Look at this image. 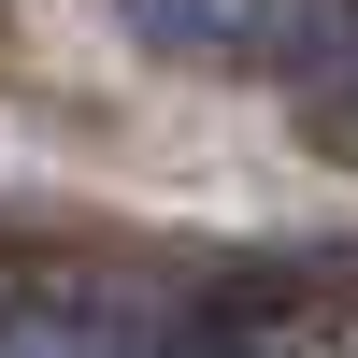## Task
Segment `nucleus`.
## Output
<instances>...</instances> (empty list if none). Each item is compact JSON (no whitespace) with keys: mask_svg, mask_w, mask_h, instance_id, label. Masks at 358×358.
<instances>
[{"mask_svg":"<svg viewBox=\"0 0 358 358\" xmlns=\"http://www.w3.org/2000/svg\"><path fill=\"white\" fill-rule=\"evenodd\" d=\"M115 15L143 43H172V57H258L273 43V0H115Z\"/></svg>","mask_w":358,"mask_h":358,"instance_id":"1","label":"nucleus"}]
</instances>
